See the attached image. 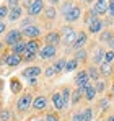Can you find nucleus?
<instances>
[{
  "label": "nucleus",
  "instance_id": "1",
  "mask_svg": "<svg viewBox=\"0 0 114 121\" xmlns=\"http://www.w3.org/2000/svg\"><path fill=\"white\" fill-rule=\"evenodd\" d=\"M75 85H77V88L81 90V93H83V90L90 85V77H88L86 70H80L75 75Z\"/></svg>",
  "mask_w": 114,
  "mask_h": 121
},
{
  "label": "nucleus",
  "instance_id": "2",
  "mask_svg": "<svg viewBox=\"0 0 114 121\" xmlns=\"http://www.w3.org/2000/svg\"><path fill=\"white\" fill-rule=\"evenodd\" d=\"M31 105H33V97H31V93L21 95V97L18 98V101H16V108H18L20 111H26V110H29Z\"/></svg>",
  "mask_w": 114,
  "mask_h": 121
},
{
  "label": "nucleus",
  "instance_id": "3",
  "mask_svg": "<svg viewBox=\"0 0 114 121\" xmlns=\"http://www.w3.org/2000/svg\"><path fill=\"white\" fill-rule=\"evenodd\" d=\"M21 36H23V33H21L20 30H10V31L5 35V44H7V46H13V44H16L18 41H21Z\"/></svg>",
  "mask_w": 114,
  "mask_h": 121
},
{
  "label": "nucleus",
  "instance_id": "4",
  "mask_svg": "<svg viewBox=\"0 0 114 121\" xmlns=\"http://www.w3.org/2000/svg\"><path fill=\"white\" fill-rule=\"evenodd\" d=\"M62 36H64V43L65 44H73L77 39V31L72 28V26H64L62 28Z\"/></svg>",
  "mask_w": 114,
  "mask_h": 121
},
{
  "label": "nucleus",
  "instance_id": "5",
  "mask_svg": "<svg viewBox=\"0 0 114 121\" xmlns=\"http://www.w3.org/2000/svg\"><path fill=\"white\" fill-rule=\"evenodd\" d=\"M39 57L44 60V59H52L54 56L57 54V48H54V46H49V44H44L41 49H39Z\"/></svg>",
  "mask_w": 114,
  "mask_h": 121
},
{
  "label": "nucleus",
  "instance_id": "6",
  "mask_svg": "<svg viewBox=\"0 0 114 121\" xmlns=\"http://www.w3.org/2000/svg\"><path fill=\"white\" fill-rule=\"evenodd\" d=\"M21 33H23V36H26L29 39H36L39 35H41V30H39V26H36V25H28V26L23 28Z\"/></svg>",
  "mask_w": 114,
  "mask_h": 121
},
{
  "label": "nucleus",
  "instance_id": "7",
  "mask_svg": "<svg viewBox=\"0 0 114 121\" xmlns=\"http://www.w3.org/2000/svg\"><path fill=\"white\" fill-rule=\"evenodd\" d=\"M21 56H18V54H15V52H12V54H7L3 59H2V62L5 64V65H8V67H16L18 64H21Z\"/></svg>",
  "mask_w": 114,
  "mask_h": 121
},
{
  "label": "nucleus",
  "instance_id": "8",
  "mask_svg": "<svg viewBox=\"0 0 114 121\" xmlns=\"http://www.w3.org/2000/svg\"><path fill=\"white\" fill-rule=\"evenodd\" d=\"M42 8H44V2L42 0H33L31 7L28 8V15L29 17H38L39 13L42 12Z\"/></svg>",
  "mask_w": 114,
  "mask_h": 121
},
{
  "label": "nucleus",
  "instance_id": "9",
  "mask_svg": "<svg viewBox=\"0 0 114 121\" xmlns=\"http://www.w3.org/2000/svg\"><path fill=\"white\" fill-rule=\"evenodd\" d=\"M80 17H81V8H80V7H77V5H73V8H72V10H70L64 18H65L67 23H73V21L80 20Z\"/></svg>",
  "mask_w": 114,
  "mask_h": 121
},
{
  "label": "nucleus",
  "instance_id": "10",
  "mask_svg": "<svg viewBox=\"0 0 114 121\" xmlns=\"http://www.w3.org/2000/svg\"><path fill=\"white\" fill-rule=\"evenodd\" d=\"M88 43V36H86V33L85 31H80V33H77V39L75 43L72 44L75 49H83V46Z\"/></svg>",
  "mask_w": 114,
  "mask_h": 121
},
{
  "label": "nucleus",
  "instance_id": "11",
  "mask_svg": "<svg viewBox=\"0 0 114 121\" xmlns=\"http://www.w3.org/2000/svg\"><path fill=\"white\" fill-rule=\"evenodd\" d=\"M39 74H41V67L38 65H31L23 70V77H26V79H36Z\"/></svg>",
  "mask_w": 114,
  "mask_h": 121
},
{
  "label": "nucleus",
  "instance_id": "12",
  "mask_svg": "<svg viewBox=\"0 0 114 121\" xmlns=\"http://www.w3.org/2000/svg\"><path fill=\"white\" fill-rule=\"evenodd\" d=\"M39 49H41V48H39V41L38 39L26 41V51H24L26 54H34V56H36V54L39 52Z\"/></svg>",
  "mask_w": 114,
  "mask_h": 121
},
{
  "label": "nucleus",
  "instance_id": "13",
  "mask_svg": "<svg viewBox=\"0 0 114 121\" xmlns=\"http://www.w3.org/2000/svg\"><path fill=\"white\" fill-rule=\"evenodd\" d=\"M33 108H34L36 111H42L44 108H47V98L42 97V95L36 97V98L33 100Z\"/></svg>",
  "mask_w": 114,
  "mask_h": 121
},
{
  "label": "nucleus",
  "instance_id": "14",
  "mask_svg": "<svg viewBox=\"0 0 114 121\" xmlns=\"http://www.w3.org/2000/svg\"><path fill=\"white\" fill-rule=\"evenodd\" d=\"M44 41H46V44H49V46H54V48H56L57 44H59V41H60V35H59L57 31H51V33H47V35H46Z\"/></svg>",
  "mask_w": 114,
  "mask_h": 121
},
{
  "label": "nucleus",
  "instance_id": "15",
  "mask_svg": "<svg viewBox=\"0 0 114 121\" xmlns=\"http://www.w3.org/2000/svg\"><path fill=\"white\" fill-rule=\"evenodd\" d=\"M108 8H109V5L106 3V0H98L95 3V7H93L96 15H104V13H108Z\"/></svg>",
  "mask_w": 114,
  "mask_h": 121
},
{
  "label": "nucleus",
  "instance_id": "16",
  "mask_svg": "<svg viewBox=\"0 0 114 121\" xmlns=\"http://www.w3.org/2000/svg\"><path fill=\"white\" fill-rule=\"evenodd\" d=\"M52 103H54V108H56L57 111L65 108V103H64V98H62V93H59V92H56V93L52 95Z\"/></svg>",
  "mask_w": 114,
  "mask_h": 121
},
{
  "label": "nucleus",
  "instance_id": "17",
  "mask_svg": "<svg viewBox=\"0 0 114 121\" xmlns=\"http://www.w3.org/2000/svg\"><path fill=\"white\" fill-rule=\"evenodd\" d=\"M21 13H23V8L21 7H13V8H10V12H8V20L10 21H16L21 18Z\"/></svg>",
  "mask_w": 114,
  "mask_h": 121
},
{
  "label": "nucleus",
  "instance_id": "18",
  "mask_svg": "<svg viewBox=\"0 0 114 121\" xmlns=\"http://www.w3.org/2000/svg\"><path fill=\"white\" fill-rule=\"evenodd\" d=\"M99 74H101L103 77H109V75L113 74V65H111L109 62H101V65H99Z\"/></svg>",
  "mask_w": 114,
  "mask_h": 121
},
{
  "label": "nucleus",
  "instance_id": "19",
  "mask_svg": "<svg viewBox=\"0 0 114 121\" xmlns=\"http://www.w3.org/2000/svg\"><path fill=\"white\" fill-rule=\"evenodd\" d=\"M12 49H13V52H15V54L21 56V54L26 51V41H23V39L18 41L16 44H13V46H12Z\"/></svg>",
  "mask_w": 114,
  "mask_h": 121
},
{
  "label": "nucleus",
  "instance_id": "20",
  "mask_svg": "<svg viewBox=\"0 0 114 121\" xmlns=\"http://www.w3.org/2000/svg\"><path fill=\"white\" fill-rule=\"evenodd\" d=\"M83 95H85V98H86L88 101L95 100V97H96V88L93 87V85H88V87L83 90Z\"/></svg>",
  "mask_w": 114,
  "mask_h": 121
},
{
  "label": "nucleus",
  "instance_id": "21",
  "mask_svg": "<svg viewBox=\"0 0 114 121\" xmlns=\"http://www.w3.org/2000/svg\"><path fill=\"white\" fill-rule=\"evenodd\" d=\"M86 74H88V77H90V80H95L98 82V79H99V69H96L95 65H91V67H88L86 69Z\"/></svg>",
  "mask_w": 114,
  "mask_h": 121
},
{
  "label": "nucleus",
  "instance_id": "22",
  "mask_svg": "<svg viewBox=\"0 0 114 121\" xmlns=\"http://www.w3.org/2000/svg\"><path fill=\"white\" fill-rule=\"evenodd\" d=\"M101 30H103V21L99 20V18L90 25V33H93V35H96V33H101Z\"/></svg>",
  "mask_w": 114,
  "mask_h": 121
},
{
  "label": "nucleus",
  "instance_id": "23",
  "mask_svg": "<svg viewBox=\"0 0 114 121\" xmlns=\"http://www.w3.org/2000/svg\"><path fill=\"white\" fill-rule=\"evenodd\" d=\"M77 65H78V60L75 57H72L70 60H67V64H65V72H73L77 69Z\"/></svg>",
  "mask_w": 114,
  "mask_h": 121
},
{
  "label": "nucleus",
  "instance_id": "24",
  "mask_svg": "<svg viewBox=\"0 0 114 121\" xmlns=\"http://www.w3.org/2000/svg\"><path fill=\"white\" fill-rule=\"evenodd\" d=\"M65 64H67V60H65V59H57L56 60V64H54L56 74H60L62 70H65Z\"/></svg>",
  "mask_w": 114,
  "mask_h": 121
},
{
  "label": "nucleus",
  "instance_id": "25",
  "mask_svg": "<svg viewBox=\"0 0 114 121\" xmlns=\"http://www.w3.org/2000/svg\"><path fill=\"white\" fill-rule=\"evenodd\" d=\"M104 59V52H103V49L101 48H96L95 49V56H93V60H95V64H101V60Z\"/></svg>",
  "mask_w": 114,
  "mask_h": 121
},
{
  "label": "nucleus",
  "instance_id": "26",
  "mask_svg": "<svg viewBox=\"0 0 114 121\" xmlns=\"http://www.w3.org/2000/svg\"><path fill=\"white\" fill-rule=\"evenodd\" d=\"M93 120V110L91 108H85L81 111V121H91Z\"/></svg>",
  "mask_w": 114,
  "mask_h": 121
},
{
  "label": "nucleus",
  "instance_id": "27",
  "mask_svg": "<svg viewBox=\"0 0 114 121\" xmlns=\"http://www.w3.org/2000/svg\"><path fill=\"white\" fill-rule=\"evenodd\" d=\"M70 97H72V93H70V88H64L62 90V98H64V103H65V108L69 106V103H70Z\"/></svg>",
  "mask_w": 114,
  "mask_h": 121
},
{
  "label": "nucleus",
  "instance_id": "28",
  "mask_svg": "<svg viewBox=\"0 0 114 121\" xmlns=\"http://www.w3.org/2000/svg\"><path fill=\"white\" fill-rule=\"evenodd\" d=\"M44 13H46V18H47V20H54V18L57 17V12H56V8H54V7L46 8V10H44Z\"/></svg>",
  "mask_w": 114,
  "mask_h": 121
},
{
  "label": "nucleus",
  "instance_id": "29",
  "mask_svg": "<svg viewBox=\"0 0 114 121\" xmlns=\"http://www.w3.org/2000/svg\"><path fill=\"white\" fill-rule=\"evenodd\" d=\"M10 88H12L13 93H18L20 90H21V83L18 82V79H12V82H10Z\"/></svg>",
  "mask_w": 114,
  "mask_h": 121
},
{
  "label": "nucleus",
  "instance_id": "30",
  "mask_svg": "<svg viewBox=\"0 0 114 121\" xmlns=\"http://www.w3.org/2000/svg\"><path fill=\"white\" fill-rule=\"evenodd\" d=\"M96 20H98V15H96L95 10L91 8V10H90V12L86 13V23H88V26H90V25H91L93 21H96Z\"/></svg>",
  "mask_w": 114,
  "mask_h": 121
},
{
  "label": "nucleus",
  "instance_id": "31",
  "mask_svg": "<svg viewBox=\"0 0 114 121\" xmlns=\"http://www.w3.org/2000/svg\"><path fill=\"white\" fill-rule=\"evenodd\" d=\"M114 38V33L111 31V30H108V31H104V33H101V43H106V41H111Z\"/></svg>",
  "mask_w": 114,
  "mask_h": 121
},
{
  "label": "nucleus",
  "instance_id": "32",
  "mask_svg": "<svg viewBox=\"0 0 114 121\" xmlns=\"http://www.w3.org/2000/svg\"><path fill=\"white\" fill-rule=\"evenodd\" d=\"M75 59L80 62V60H86V51L85 49H77V52H75Z\"/></svg>",
  "mask_w": 114,
  "mask_h": 121
},
{
  "label": "nucleus",
  "instance_id": "33",
  "mask_svg": "<svg viewBox=\"0 0 114 121\" xmlns=\"http://www.w3.org/2000/svg\"><path fill=\"white\" fill-rule=\"evenodd\" d=\"M81 97H83V93H81V90H80V88H77L75 92L72 93V103H78Z\"/></svg>",
  "mask_w": 114,
  "mask_h": 121
},
{
  "label": "nucleus",
  "instance_id": "34",
  "mask_svg": "<svg viewBox=\"0 0 114 121\" xmlns=\"http://www.w3.org/2000/svg\"><path fill=\"white\" fill-rule=\"evenodd\" d=\"M10 118H12V113H10L7 108L0 111V121H10Z\"/></svg>",
  "mask_w": 114,
  "mask_h": 121
},
{
  "label": "nucleus",
  "instance_id": "35",
  "mask_svg": "<svg viewBox=\"0 0 114 121\" xmlns=\"http://www.w3.org/2000/svg\"><path fill=\"white\" fill-rule=\"evenodd\" d=\"M72 8H73L72 2H70V0H69V2H65V3L62 5V13H64V17H65V15H67V13H69V12H70Z\"/></svg>",
  "mask_w": 114,
  "mask_h": 121
},
{
  "label": "nucleus",
  "instance_id": "36",
  "mask_svg": "<svg viewBox=\"0 0 114 121\" xmlns=\"http://www.w3.org/2000/svg\"><path fill=\"white\" fill-rule=\"evenodd\" d=\"M8 12H10V8L7 5H0V21L3 20L5 17H8Z\"/></svg>",
  "mask_w": 114,
  "mask_h": 121
},
{
  "label": "nucleus",
  "instance_id": "37",
  "mask_svg": "<svg viewBox=\"0 0 114 121\" xmlns=\"http://www.w3.org/2000/svg\"><path fill=\"white\" fill-rule=\"evenodd\" d=\"M114 60V51H108V52H104V62H113Z\"/></svg>",
  "mask_w": 114,
  "mask_h": 121
},
{
  "label": "nucleus",
  "instance_id": "38",
  "mask_svg": "<svg viewBox=\"0 0 114 121\" xmlns=\"http://www.w3.org/2000/svg\"><path fill=\"white\" fill-rule=\"evenodd\" d=\"M44 75H46V77H52V75H56V69H54V65H52V67H47V69L44 70Z\"/></svg>",
  "mask_w": 114,
  "mask_h": 121
},
{
  "label": "nucleus",
  "instance_id": "39",
  "mask_svg": "<svg viewBox=\"0 0 114 121\" xmlns=\"http://www.w3.org/2000/svg\"><path fill=\"white\" fill-rule=\"evenodd\" d=\"M44 121H59V116H57L56 113H49V115L44 118Z\"/></svg>",
  "mask_w": 114,
  "mask_h": 121
},
{
  "label": "nucleus",
  "instance_id": "40",
  "mask_svg": "<svg viewBox=\"0 0 114 121\" xmlns=\"http://www.w3.org/2000/svg\"><path fill=\"white\" fill-rule=\"evenodd\" d=\"M20 0H7V7H10V8H13V7H18Z\"/></svg>",
  "mask_w": 114,
  "mask_h": 121
},
{
  "label": "nucleus",
  "instance_id": "41",
  "mask_svg": "<svg viewBox=\"0 0 114 121\" xmlns=\"http://www.w3.org/2000/svg\"><path fill=\"white\" fill-rule=\"evenodd\" d=\"M96 92H103V90H104V83H103V82H96Z\"/></svg>",
  "mask_w": 114,
  "mask_h": 121
},
{
  "label": "nucleus",
  "instance_id": "42",
  "mask_svg": "<svg viewBox=\"0 0 114 121\" xmlns=\"http://www.w3.org/2000/svg\"><path fill=\"white\" fill-rule=\"evenodd\" d=\"M5 30H7L5 21H0V35H3V33H5Z\"/></svg>",
  "mask_w": 114,
  "mask_h": 121
},
{
  "label": "nucleus",
  "instance_id": "43",
  "mask_svg": "<svg viewBox=\"0 0 114 121\" xmlns=\"http://www.w3.org/2000/svg\"><path fill=\"white\" fill-rule=\"evenodd\" d=\"M72 121H81V113H75L72 116Z\"/></svg>",
  "mask_w": 114,
  "mask_h": 121
},
{
  "label": "nucleus",
  "instance_id": "44",
  "mask_svg": "<svg viewBox=\"0 0 114 121\" xmlns=\"http://www.w3.org/2000/svg\"><path fill=\"white\" fill-rule=\"evenodd\" d=\"M109 5V8H108V12H109V15L114 17V3H108Z\"/></svg>",
  "mask_w": 114,
  "mask_h": 121
},
{
  "label": "nucleus",
  "instance_id": "45",
  "mask_svg": "<svg viewBox=\"0 0 114 121\" xmlns=\"http://www.w3.org/2000/svg\"><path fill=\"white\" fill-rule=\"evenodd\" d=\"M28 82H29V85H36L38 83V79H28Z\"/></svg>",
  "mask_w": 114,
  "mask_h": 121
},
{
  "label": "nucleus",
  "instance_id": "46",
  "mask_svg": "<svg viewBox=\"0 0 114 121\" xmlns=\"http://www.w3.org/2000/svg\"><path fill=\"white\" fill-rule=\"evenodd\" d=\"M109 46H111V51H114V38L109 41Z\"/></svg>",
  "mask_w": 114,
  "mask_h": 121
},
{
  "label": "nucleus",
  "instance_id": "47",
  "mask_svg": "<svg viewBox=\"0 0 114 121\" xmlns=\"http://www.w3.org/2000/svg\"><path fill=\"white\" fill-rule=\"evenodd\" d=\"M49 2H51L52 5H56V3H59V2H60V0H49Z\"/></svg>",
  "mask_w": 114,
  "mask_h": 121
},
{
  "label": "nucleus",
  "instance_id": "48",
  "mask_svg": "<svg viewBox=\"0 0 114 121\" xmlns=\"http://www.w3.org/2000/svg\"><path fill=\"white\" fill-rule=\"evenodd\" d=\"M106 121H114V115H111V116H109V118H108Z\"/></svg>",
  "mask_w": 114,
  "mask_h": 121
},
{
  "label": "nucleus",
  "instance_id": "49",
  "mask_svg": "<svg viewBox=\"0 0 114 121\" xmlns=\"http://www.w3.org/2000/svg\"><path fill=\"white\" fill-rule=\"evenodd\" d=\"M2 87H3V82H2V79H0V90H2Z\"/></svg>",
  "mask_w": 114,
  "mask_h": 121
},
{
  "label": "nucleus",
  "instance_id": "50",
  "mask_svg": "<svg viewBox=\"0 0 114 121\" xmlns=\"http://www.w3.org/2000/svg\"><path fill=\"white\" fill-rule=\"evenodd\" d=\"M33 121H44V120H41V118H34Z\"/></svg>",
  "mask_w": 114,
  "mask_h": 121
},
{
  "label": "nucleus",
  "instance_id": "51",
  "mask_svg": "<svg viewBox=\"0 0 114 121\" xmlns=\"http://www.w3.org/2000/svg\"><path fill=\"white\" fill-rule=\"evenodd\" d=\"M81 2H85V3H90V2H91V0H81Z\"/></svg>",
  "mask_w": 114,
  "mask_h": 121
},
{
  "label": "nucleus",
  "instance_id": "52",
  "mask_svg": "<svg viewBox=\"0 0 114 121\" xmlns=\"http://www.w3.org/2000/svg\"><path fill=\"white\" fill-rule=\"evenodd\" d=\"M2 46H3V41H0V49H2Z\"/></svg>",
  "mask_w": 114,
  "mask_h": 121
},
{
  "label": "nucleus",
  "instance_id": "53",
  "mask_svg": "<svg viewBox=\"0 0 114 121\" xmlns=\"http://www.w3.org/2000/svg\"><path fill=\"white\" fill-rule=\"evenodd\" d=\"M109 3H114V0H109Z\"/></svg>",
  "mask_w": 114,
  "mask_h": 121
},
{
  "label": "nucleus",
  "instance_id": "54",
  "mask_svg": "<svg viewBox=\"0 0 114 121\" xmlns=\"http://www.w3.org/2000/svg\"><path fill=\"white\" fill-rule=\"evenodd\" d=\"M113 93H114V87H113Z\"/></svg>",
  "mask_w": 114,
  "mask_h": 121
}]
</instances>
